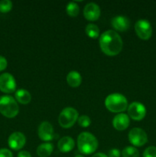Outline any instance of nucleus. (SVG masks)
Returning <instances> with one entry per match:
<instances>
[{
	"label": "nucleus",
	"mask_w": 156,
	"mask_h": 157,
	"mask_svg": "<svg viewBox=\"0 0 156 157\" xmlns=\"http://www.w3.org/2000/svg\"><path fill=\"white\" fill-rule=\"evenodd\" d=\"M128 116L134 121H142L146 115V108L139 102H132L128 107Z\"/></svg>",
	"instance_id": "1a4fd4ad"
},
{
	"label": "nucleus",
	"mask_w": 156,
	"mask_h": 157,
	"mask_svg": "<svg viewBox=\"0 0 156 157\" xmlns=\"http://www.w3.org/2000/svg\"><path fill=\"white\" fill-rule=\"evenodd\" d=\"M54 150L53 144L50 143H44L38 146L37 148V154L40 157H48L50 156Z\"/></svg>",
	"instance_id": "f3484780"
},
{
	"label": "nucleus",
	"mask_w": 156,
	"mask_h": 157,
	"mask_svg": "<svg viewBox=\"0 0 156 157\" xmlns=\"http://www.w3.org/2000/svg\"><path fill=\"white\" fill-rule=\"evenodd\" d=\"M12 2L9 0H2L0 1V12L2 13H7L12 9Z\"/></svg>",
	"instance_id": "4be33fe9"
},
{
	"label": "nucleus",
	"mask_w": 156,
	"mask_h": 157,
	"mask_svg": "<svg viewBox=\"0 0 156 157\" xmlns=\"http://www.w3.org/2000/svg\"><path fill=\"white\" fill-rule=\"evenodd\" d=\"M26 138L21 132H15L9 136L8 144L13 150H19L24 146Z\"/></svg>",
	"instance_id": "9d476101"
},
{
	"label": "nucleus",
	"mask_w": 156,
	"mask_h": 157,
	"mask_svg": "<svg viewBox=\"0 0 156 157\" xmlns=\"http://www.w3.org/2000/svg\"><path fill=\"white\" fill-rule=\"evenodd\" d=\"M92 157H108V156H106V155L104 154V153H96V154L93 155Z\"/></svg>",
	"instance_id": "c85d7f7f"
},
{
	"label": "nucleus",
	"mask_w": 156,
	"mask_h": 157,
	"mask_svg": "<svg viewBox=\"0 0 156 157\" xmlns=\"http://www.w3.org/2000/svg\"><path fill=\"white\" fill-rule=\"evenodd\" d=\"M66 11H67V13L70 16L76 17L79 14L80 9L79 6H78V5L76 2H69L67 4V7H66Z\"/></svg>",
	"instance_id": "aec40b11"
},
{
	"label": "nucleus",
	"mask_w": 156,
	"mask_h": 157,
	"mask_svg": "<svg viewBox=\"0 0 156 157\" xmlns=\"http://www.w3.org/2000/svg\"><path fill=\"white\" fill-rule=\"evenodd\" d=\"M16 89V82L11 74L4 73L0 75V90L3 93L10 94Z\"/></svg>",
	"instance_id": "6e6552de"
},
{
	"label": "nucleus",
	"mask_w": 156,
	"mask_h": 157,
	"mask_svg": "<svg viewBox=\"0 0 156 157\" xmlns=\"http://www.w3.org/2000/svg\"><path fill=\"white\" fill-rule=\"evenodd\" d=\"M100 8L94 2H90L86 5L84 9V15L89 21H96L100 16Z\"/></svg>",
	"instance_id": "f8f14e48"
},
{
	"label": "nucleus",
	"mask_w": 156,
	"mask_h": 157,
	"mask_svg": "<svg viewBox=\"0 0 156 157\" xmlns=\"http://www.w3.org/2000/svg\"><path fill=\"white\" fill-rule=\"evenodd\" d=\"M128 140L135 147H142L148 142V136L145 130L135 127L128 133Z\"/></svg>",
	"instance_id": "423d86ee"
},
{
	"label": "nucleus",
	"mask_w": 156,
	"mask_h": 157,
	"mask_svg": "<svg viewBox=\"0 0 156 157\" xmlns=\"http://www.w3.org/2000/svg\"><path fill=\"white\" fill-rule=\"evenodd\" d=\"M8 65L7 60L2 56H0V71L5 70Z\"/></svg>",
	"instance_id": "bb28decb"
},
{
	"label": "nucleus",
	"mask_w": 156,
	"mask_h": 157,
	"mask_svg": "<svg viewBox=\"0 0 156 157\" xmlns=\"http://www.w3.org/2000/svg\"><path fill=\"white\" fill-rule=\"evenodd\" d=\"M77 121L78 124L82 127H88L91 124V121H90V117L87 115H82V116L79 117Z\"/></svg>",
	"instance_id": "5701e85b"
},
{
	"label": "nucleus",
	"mask_w": 156,
	"mask_h": 157,
	"mask_svg": "<svg viewBox=\"0 0 156 157\" xmlns=\"http://www.w3.org/2000/svg\"><path fill=\"white\" fill-rule=\"evenodd\" d=\"M108 157H120V151L118 149H112L109 151Z\"/></svg>",
	"instance_id": "a878e982"
},
{
	"label": "nucleus",
	"mask_w": 156,
	"mask_h": 157,
	"mask_svg": "<svg viewBox=\"0 0 156 157\" xmlns=\"http://www.w3.org/2000/svg\"><path fill=\"white\" fill-rule=\"evenodd\" d=\"M0 157H13V155L8 149H0Z\"/></svg>",
	"instance_id": "393cba45"
},
{
	"label": "nucleus",
	"mask_w": 156,
	"mask_h": 157,
	"mask_svg": "<svg viewBox=\"0 0 156 157\" xmlns=\"http://www.w3.org/2000/svg\"><path fill=\"white\" fill-rule=\"evenodd\" d=\"M75 157H84V156H83L82 155H76V156Z\"/></svg>",
	"instance_id": "c756f323"
},
{
	"label": "nucleus",
	"mask_w": 156,
	"mask_h": 157,
	"mask_svg": "<svg viewBox=\"0 0 156 157\" xmlns=\"http://www.w3.org/2000/svg\"><path fill=\"white\" fill-rule=\"evenodd\" d=\"M106 107L113 113H122L128 107V101L120 94H111L105 100Z\"/></svg>",
	"instance_id": "7ed1b4c3"
},
{
	"label": "nucleus",
	"mask_w": 156,
	"mask_h": 157,
	"mask_svg": "<svg viewBox=\"0 0 156 157\" xmlns=\"http://www.w3.org/2000/svg\"><path fill=\"white\" fill-rule=\"evenodd\" d=\"M143 157H156V147L151 146L145 150Z\"/></svg>",
	"instance_id": "b1692460"
},
{
	"label": "nucleus",
	"mask_w": 156,
	"mask_h": 157,
	"mask_svg": "<svg viewBox=\"0 0 156 157\" xmlns=\"http://www.w3.org/2000/svg\"><path fill=\"white\" fill-rule=\"evenodd\" d=\"M75 146L74 140L70 136H64L58 143V147L62 153H68L71 151Z\"/></svg>",
	"instance_id": "2eb2a0df"
},
{
	"label": "nucleus",
	"mask_w": 156,
	"mask_h": 157,
	"mask_svg": "<svg viewBox=\"0 0 156 157\" xmlns=\"http://www.w3.org/2000/svg\"><path fill=\"white\" fill-rule=\"evenodd\" d=\"M130 21L127 17L118 15L112 19V25L119 32H125L130 27Z\"/></svg>",
	"instance_id": "ddd939ff"
},
{
	"label": "nucleus",
	"mask_w": 156,
	"mask_h": 157,
	"mask_svg": "<svg viewBox=\"0 0 156 157\" xmlns=\"http://www.w3.org/2000/svg\"><path fill=\"white\" fill-rule=\"evenodd\" d=\"M15 99L21 104H28L32 100L31 94L24 89H19L15 94Z\"/></svg>",
	"instance_id": "a211bd4d"
},
{
	"label": "nucleus",
	"mask_w": 156,
	"mask_h": 157,
	"mask_svg": "<svg viewBox=\"0 0 156 157\" xmlns=\"http://www.w3.org/2000/svg\"><path fill=\"white\" fill-rule=\"evenodd\" d=\"M122 40L119 34L113 30L104 32L99 38V46L105 55L115 56L120 53L122 48Z\"/></svg>",
	"instance_id": "f257e3e1"
},
{
	"label": "nucleus",
	"mask_w": 156,
	"mask_h": 157,
	"mask_svg": "<svg viewBox=\"0 0 156 157\" xmlns=\"http://www.w3.org/2000/svg\"><path fill=\"white\" fill-rule=\"evenodd\" d=\"M78 119V112L73 107H66L61 112L58 123L63 128H70Z\"/></svg>",
	"instance_id": "39448f33"
},
{
	"label": "nucleus",
	"mask_w": 156,
	"mask_h": 157,
	"mask_svg": "<svg viewBox=\"0 0 156 157\" xmlns=\"http://www.w3.org/2000/svg\"><path fill=\"white\" fill-rule=\"evenodd\" d=\"M86 33L90 38H97L99 35V29L97 25L95 24L90 23L86 26Z\"/></svg>",
	"instance_id": "6ab92c4d"
},
{
	"label": "nucleus",
	"mask_w": 156,
	"mask_h": 157,
	"mask_svg": "<svg viewBox=\"0 0 156 157\" xmlns=\"http://www.w3.org/2000/svg\"><path fill=\"white\" fill-rule=\"evenodd\" d=\"M19 112L16 101L9 95L0 97V113L8 118H14Z\"/></svg>",
	"instance_id": "20e7f679"
},
{
	"label": "nucleus",
	"mask_w": 156,
	"mask_h": 157,
	"mask_svg": "<svg viewBox=\"0 0 156 157\" xmlns=\"http://www.w3.org/2000/svg\"><path fill=\"white\" fill-rule=\"evenodd\" d=\"M77 147L83 154H91L97 149V139L89 132H83L77 137Z\"/></svg>",
	"instance_id": "f03ea898"
},
{
	"label": "nucleus",
	"mask_w": 156,
	"mask_h": 157,
	"mask_svg": "<svg viewBox=\"0 0 156 157\" xmlns=\"http://www.w3.org/2000/svg\"><path fill=\"white\" fill-rule=\"evenodd\" d=\"M135 30L136 34L142 40L149 39L152 35V28L148 21L140 19L136 21L135 25Z\"/></svg>",
	"instance_id": "0eeeda50"
},
{
	"label": "nucleus",
	"mask_w": 156,
	"mask_h": 157,
	"mask_svg": "<svg viewBox=\"0 0 156 157\" xmlns=\"http://www.w3.org/2000/svg\"><path fill=\"white\" fill-rule=\"evenodd\" d=\"M129 117L125 113H119L113 120V125L117 130H125L129 126Z\"/></svg>",
	"instance_id": "4468645a"
},
{
	"label": "nucleus",
	"mask_w": 156,
	"mask_h": 157,
	"mask_svg": "<svg viewBox=\"0 0 156 157\" xmlns=\"http://www.w3.org/2000/svg\"><path fill=\"white\" fill-rule=\"evenodd\" d=\"M38 136L43 141H50L54 138V130L51 124L47 121H44L38 127Z\"/></svg>",
	"instance_id": "9b49d317"
},
{
	"label": "nucleus",
	"mask_w": 156,
	"mask_h": 157,
	"mask_svg": "<svg viewBox=\"0 0 156 157\" xmlns=\"http://www.w3.org/2000/svg\"><path fill=\"white\" fill-rule=\"evenodd\" d=\"M18 157H32V155L29 152L23 150V151H20L18 153Z\"/></svg>",
	"instance_id": "cd10ccee"
},
{
	"label": "nucleus",
	"mask_w": 156,
	"mask_h": 157,
	"mask_svg": "<svg viewBox=\"0 0 156 157\" xmlns=\"http://www.w3.org/2000/svg\"><path fill=\"white\" fill-rule=\"evenodd\" d=\"M82 81V77L80 75L79 72L72 71L67 75V82L70 87H77L80 85Z\"/></svg>",
	"instance_id": "dca6fc26"
},
{
	"label": "nucleus",
	"mask_w": 156,
	"mask_h": 157,
	"mask_svg": "<svg viewBox=\"0 0 156 157\" xmlns=\"http://www.w3.org/2000/svg\"><path fill=\"white\" fill-rule=\"evenodd\" d=\"M122 157H139V152L136 147H126L122 152Z\"/></svg>",
	"instance_id": "412c9836"
}]
</instances>
